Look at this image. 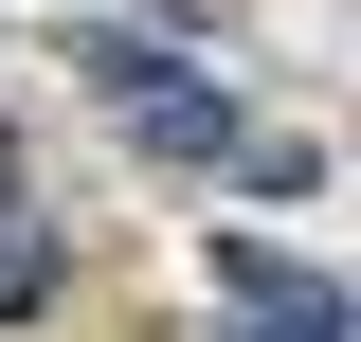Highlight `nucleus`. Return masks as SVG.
<instances>
[{
  "instance_id": "nucleus-1",
  "label": "nucleus",
  "mask_w": 361,
  "mask_h": 342,
  "mask_svg": "<svg viewBox=\"0 0 361 342\" xmlns=\"http://www.w3.org/2000/svg\"><path fill=\"white\" fill-rule=\"evenodd\" d=\"M217 306H235V342H361V306L325 270H289L271 234H217Z\"/></svg>"
},
{
  "instance_id": "nucleus-2",
  "label": "nucleus",
  "mask_w": 361,
  "mask_h": 342,
  "mask_svg": "<svg viewBox=\"0 0 361 342\" xmlns=\"http://www.w3.org/2000/svg\"><path fill=\"white\" fill-rule=\"evenodd\" d=\"M109 108H127L145 163H235V90H199V72H145V90H109Z\"/></svg>"
},
{
  "instance_id": "nucleus-3",
  "label": "nucleus",
  "mask_w": 361,
  "mask_h": 342,
  "mask_svg": "<svg viewBox=\"0 0 361 342\" xmlns=\"http://www.w3.org/2000/svg\"><path fill=\"white\" fill-rule=\"evenodd\" d=\"M54 289V234H37V198H18V180H0V324H18V306Z\"/></svg>"
}]
</instances>
